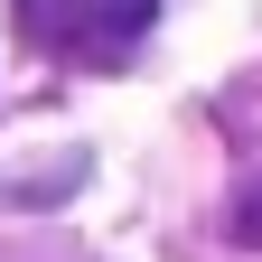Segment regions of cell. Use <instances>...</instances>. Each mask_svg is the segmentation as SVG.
Instances as JSON below:
<instances>
[{
    "mask_svg": "<svg viewBox=\"0 0 262 262\" xmlns=\"http://www.w3.org/2000/svg\"><path fill=\"white\" fill-rule=\"evenodd\" d=\"M10 10H19L28 56H47V66H84V75L122 66V56L159 28V0H10Z\"/></svg>",
    "mask_w": 262,
    "mask_h": 262,
    "instance_id": "obj_1",
    "label": "cell"
}]
</instances>
